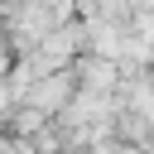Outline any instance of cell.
Segmentation results:
<instances>
[{"label": "cell", "mask_w": 154, "mask_h": 154, "mask_svg": "<svg viewBox=\"0 0 154 154\" xmlns=\"http://www.w3.org/2000/svg\"><path fill=\"white\" fill-rule=\"evenodd\" d=\"M0 106H5V91H0Z\"/></svg>", "instance_id": "1"}]
</instances>
